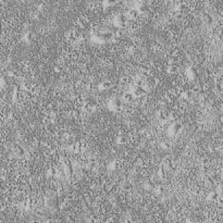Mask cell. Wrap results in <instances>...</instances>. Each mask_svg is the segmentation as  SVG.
<instances>
[{"instance_id": "cell-1", "label": "cell", "mask_w": 223, "mask_h": 223, "mask_svg": "<svg viewBox=\"0 0 223 223\" xmlns=\"http://www.w3.org/2000/svg\"><path fill=\"white\" fill-rule=\"evenodd\" d=\"M122 101L120 98H112V99L109 100V102H108V108H109V110L111 111H114V112H117V111H119L121 108H122Z\"/></svg>"}, {"instance_id": "cell-2", "label": "cell", "mask_w": 223, "mask_h": 223, "mask_svg": "<svg viewBox=\"0 0 223 223\" xmlns=\"http://www.w3.org/2000/svg\"><path fill=\"white\" fill-rule=\"evenodd\" d=\"M132 94H133V96L135 97V99L137 98H142V97H145L146 96V94H147V89L144 86H136L133 88V90H132Z\"/></svg>"}, {"instance_id": "cell-3", "label": "cell", "mask_w": 223, "mask_h": 223, "mask_svg": "<svg viewBox=\"0 0 223 223\" xmlns=\"http://www.w3.org/2000/svg\"><path fill=\"white\" fill-rule=\"evenodd\" d=\"M113 23L117 27H122L127 23V16L124 14H118L113 20Z\"/></svg>"}, {"instance_id": "cell-4", "label": "cell", "mask_w": 223, "mask_h": 223, "mask_svg": "<svg viewBox=\"0 0 223 223\" xmlns=\"http://www.w3.org/2000/svg\"><path fill=\"white\" fill-rule=\"evenodd\" d=\"M181 131H182V125L179 122H174L169 127V134L170 135H176V134H179Z\"/></svg>"}, {"instance_id": "cell-5", "label": "cell", "mask_w": 223, "mask_h": 223, "mask_svg": "<svg viewBox=\"0 0 223 223\" xmlns=\"http://www.w3.org/2000/svg\"><path fill=\"white\" fill-rule=\"evenodd\" d=\"M185 74H186V76H187V77H188L191 81L195 80V78L197 77V75H198V73H197V70H196L195 68H193V67H189V68H187V70H186Z\"/></svg>"}, {"instance_id": "cell-6", "label": "cell", "mask_w": 223, "mask_h": 223, "mask_svg": "<svg viewBox=\"0 0 223 223\" xmlns=\"http://www.w3.org/2000/svg\"><path fill=\"white\" fill-rule=\"evenodd\" d=\"M110 87H111V83L109 81H102V82H100V83L97 85V88H98V90H99V91H104V90L109 89Z\"/></svg>"}, {"instance_id": "cell-7", "label": "cell", "mask_w": 223, "mask_h": 223, "mask_svg": "<svg viewBox=\"0 0 223 223\" xmlns=\"http://www.w3.org/2000/svg\"><path fill=\"white\" fill-rule=\"evenodd\" d=\"M138 15H139V12L137 9H131V10H129V12H127V18L131 20H136L138 18Z\"/></svg>"}, {"instance_id": "cell-8", "label": "cell", "mask_w": 223, "mask_h": 223, "mask_svg": "<svg viewBox=\"0 0 223 223\" xmlns=\"http://www.w3.org/2000/svg\"><path fill=\"white\" fill-rule=\"evenodd\" d=\"M135 99V97L133 96L132 91H126V93L123 94V97H122V100L123 101H126V102H131Z\"/></svg>"}, {"instance_id": "cell-9", "label": "cell", "mask_w": 223, "mask_h": 223, "mask_svg": "<svg viewBox=\"0 0 223 223\" xmlns=\"http://www.w3.org/2000/svg\"><path fill=\"white\" fill-rule=\"evenodd\" d=\"M176 71H178L176 65L173 63V62H170L169 65L166 67V73L168 74H174V73H176Z\"/></svg>"}, {"instance_id": "cell-10", "label": "cell", "mask_w": 223, "mask_h": 223, "mask_svg": "<svg viewBox=\"0 0 223 223\" xmlns=\"http://www.w3.org/2000/svg\"><path fill=\"white\" fill-rule=\"evenodd\" d=\"M202 21H204L206 24L210 25V24L213 23V19H212V16L210 14H208V13H204V14H202Z\"/></svg>"}, {"instance_id": "cell-11", "label": "cell", "mask_w": 223, "mask_h": 223, "mask_svg": "<svg viewBox=\"0 0 223 223\" xmlns=\"http://www.w3.org/2000/svg\"><path fill=\"white\" fill-rule=\"evenodd\" d=\"M64 171L67 173H69V174L73 173L74 168H73V164H72L70 161H65V163H64Z\"/></svg>"}, {"instance_id": "cell-12", "label": "cell", "mask_w": 223, "mask_h": 223, "mask_svg": "<svg viewBox=\"0 0 223 223\" xmlns=\"http://www.w3.org/2000/svg\"><path fill=\"white\" fill-rule=\"evenodd\" d=\"M116 5H117V0H103L102 1L103 8H111V7H114Z\"/></svg>"}, {"instance_id": "cell-13", "label": "cell", "mask_w": 223, "mask_h": 223, "mask_svg": "<svg viewBox=\"0 0 223 223\" xmlns=\"http://www.w3.org/2000/svg\"><path fill=\"white\" fill-rule=\"evenodd\" d=\"M14 152H15L18 156H23V155H24V149H23L21 146L15 145V146H14Z\"/></svg>"}, {"instance_id": "cell-14", "label": "cell", "mask_w": 223, "mask_h": 223, "mask_svg": "<svg viewBox=\"0 0 223 223\" xmlns=\"http://www.w3.org/2000/svg\"><path fill=\"white\" fill-rule=\"evenodd\" d=\"M137 10H138L139 14H144V13L147 12V10H148V8H147L146 5H139L138 7H137Z\"/></svg>"}, {"instance_id": "cell-15", "label": "cell", "mask_w": 223, "mask_h": 223, "mask_svg": "<svg viewBox=\"0 0 223 223\" xmlns=\"http://www.w3.org/2000/svg\"><path fill=\"white\" fill-rule=\"evenodd\" d=\"M32 38H33V35L31 32H26L24 36H23V39L26 41V42H31L32 41Z\"/></svg>"}, {"instance_id": "cell-16", "label": "cell", "mask_w": 223, "mask_h": 223, "mask_svg": "<svg viewBox=\"0 0 223 223\" xmlns=\"http://www.w3.org/2000/svg\"><path fill=\"white\" fill-rule=\"evenodd\" d=\"M118 168V162L117 161H111L109 164H108V169L110 170V171H116Z\"/></svg>"}, {"instance_id": "cell-17", "label": "cell", "mask_w": 223, "mask_h": 223, "mask_svg": "<svg viewBox=\"0 0 223 223\" xmlns=\"http://www.w3.org/2000/svg\"><path fill=\"white\" fill-rule=\"evenodd\" d=\"M157 174H158V176H159L160 179H163V178H164V175H165V169H164V166H163V165L160 166Z\"/></svg>"}, {"instance_id": "cell-18", "label": "cell", "mask_w": 223, "mask_h": 223, "mask_svg": "<svg viewBox=\"0 0 223 223\" xmlns=\"http://www.w3.org/2000/svg\"><path fill=\"white\" fill-rule=\"evenodd\" d=\"M191 93H189V91H182L181 93V98L183 100H188L189 98H191Z\"/></svg>"}, {"instance_id": "cell-19", "label": "cell", "mask_w": 223, "mask_h": 223, "mask_svg": "<svg viewBox=\"0 0 223 223\" xmlns=\"http://www.w3.org/2000/svg\"><path fill=\"white\" fill-rule=\"evenodd\" d=\"M153 192H155L156 195H161L162 192H163V189H162L161 186H156V187L153 188Z\"/></svg>"}, {"instance_id": "cell-20", "label": "cell", "mask_w": 223, "mask_h": 223, "mask_svg": "<svg viewBox=\"0 0 223 223\" xmlns=\"http://www.w3.org/2000/svg\"><path fill=\"white\" fill-rule=\"evenodd\" d=\"M123 143H124V137L122 135H119L117 137V144L120 145V144H123Z\"/></svg>"}, {"instance_id": "cell-21", "label": "cell", "mask_w": 223, "mask_h": 223, "mask_svg": "<svg viewBox=\"0 0 223 223\" xmlns=\"http://www.w3.org/2000/svg\"><path fill=\"white\" fill-rule=\"evenodd\" d=\"M217 197H218V194H217L215 192H211L210 194L208 195V198H209V199H215Z\"/></svg>"}, {"instance_id": "cell-22", "label": "cell", "mask_w": 223, "mask_h": 223, "mask_svg": "<svg viewBox=\"0 0 223 223\" xmlns=\"http://www.w3.org/2000/svg\"><path fill=\"white\" fill-rule=\"evenodd\" d=\"M54 175V171L52 169L47 170V176H53Z\"/></svg>"}, {"instance_id": "cell-23", "label": "cell", "mask_w": 223, "mask_h": 223, "mask_svg": "<svg viewBox=\"0 0 223 223\" xmlns=\"http://www.w3.org/2000/svg\"><path fill=\"white\" fill-rule=\"evenodd\" d=\"M53 71L55 72V73H60V72H61V68L59 67V65H54V67H53Z\"/></svg>"}, {"instance_id": "cell-24", "label": "cell", "mask_w": 223, "mask_h": 223, "mask_svg": "<svg viewBox=\"0 0 223 223\" xmlns=\"http://www.w3.org/2000/svg\"><path fill=\"white\" fill-rule=\"evenodd\" d=\"M161 148L162 149H166V148H168V144H166V143H162L161 144Z\"/></svg>"}]
</instances>
